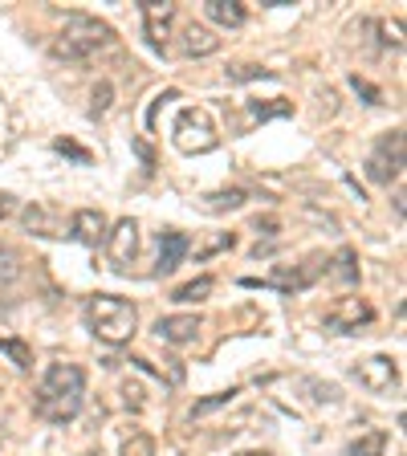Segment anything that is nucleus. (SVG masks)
Wrapping results in <instances>:
<instances>
[{
	"label": "nucleus",
	"mask_w": 407,
	"mask_h": 456,
	"mask_svg": "<svg viewBox=\"0 0 407 456\" xmlns=\"http://www.w3.org/2000/svg\"><path fill=\"white\" fill-rule=\"evenodd\" d=\"M326 265H330L334 281L359 285V253H354V248H338V253H334V261H326Z\"/></svg>",
	"instance_id": "2eb2a0df"
},
{
	"label": "nucleus",
	"mask_w": 407,
	"mask_h": 456,
	"mask_svg": "<svg viewBox=\"0 0 407 456\" xmlns=\"http://www.w3.org/2000/svg\"><path fill=\"white\" fill-rule=\"evenodd\" d=\"M82 391H85V370L74 367V362H53L45 370V379H41L33 408L49 424H69L82 411Z\"/></svg>",
	"instance_id": "f257e3e1"
},
{
	"label": "nucleus",
	"mask_w": 407,
	"mask_h": 456,
	"mask_svg": "<svg viewBox=\"0 0 407 456\" xmlns=\"http://www.w3.org/2000/svg\"><path fill=\"white\" fill-rule=\"evenodd\" d=\"M399 171H403V131H387L367 155V180L387 188L391 180H399Z\"/></svg>",
	"instance_id": "39448f33"
},
{
	"label": "nucleus",
	"mask_w": 407,
	"mask_h": 456,
	"mask_svg": "<svg viewBox=\"0 0 407 456\" xmlns=\"http://www.w3.org/2000/svg\"><path fill=\"white\" fill-rule=\"evenodd\" d=\"M379 28H383V33H387V37H383V41H387V45L403 49V37H399V25H379Z\"/></svg>",
	"instance_id": "c85d7f7f"
},
{
	"label": "nucleus",
	"mask_w": 407,
	"mask_h": 456,
	"mask_svg": "<svg viewBox=\"0 0 407 456\" xmlns=\"http://www.w3.org/2000/svg\"><path fill=\"white\" fill-rule=\"evenodd\" d=\"M232 240H237V237H232V232H224V237H216V240H208V245H204V248H199V261H204V256H212V253H220V248H232Z\"/></svg>",
	"instance_id": "cd10ccee"
},
{
	"label": "nucleus",
	"mask_w": 407,
	"mask_h": 456,
	"mask_svg": "<svg viewBox=\"0 0 407 456\" xmlns=\"http://www.w3.org/2000/svg\"><path fill=\"white\" fill-rule=\"evenodd\" d=\"M367 322H375V310H370L362 297H338V305L326 314V326H330V330H342V334H354Z\"/></svg>",
	"instance_id": "0eeeda50"
},
{
	"label": "nucleus",
	"mask_w": 407,
	"mask_h": 456,
	"mask_svg": "<svg viewBox=\"0 0 407 456\" xmlns=\"http://www.w3.org/2000/svg\"><path fill=\"white\" fill-rule=\"evenodd\" d=\"M191 240L183 237V232H175V228H167V232H159V273H175L180 269V261L188 256Z\"/></svg>",
	"instance_id": "f8f14e48"
},
{
	"label": "nucleus",
	"mask_w": 407,
	"mask_h": 456,
	"mask_svg": "<svg viewBox=\"0 0 407 456\" xmlns=\"http://www.w3.org/2000/svg\"><path fill=\"white\" fill-rule=\"evenodd\" d=\"M0 354H9L17 370L33 367V346H28V342H20V338H0Z\"/></svg>",
	"instance_id": "f3484780"
},
{
	"label": "nucleus",
	"mask_w": 407,
	"mask_h": 456,
	"mask_svg": "<svg viewBox=\"0 0 407 456\" xmlns=\"http://www.w3.org/2000/svg\"><path fill=\"white\" fill-rule=\"evenodd\" d=\"M180 49L188 57H208V53H216L220 49V37L212 33V28H204V25H188L183 28V37H180Z\"/></svg>",
	"instance_id": "ddd939ff"
},
{
	"label": "nucleus",
	"mask_w": 407,
	"mask_h": 456,
	"mask_svg": "<svg viewBox=\"0 0 407 456\" xmlns=\"http://www.w3.org/2000/svg\"><path fill=\"white\" fill-rule=\"evenodd\" d=\"M85 326L94 330V338H102L106 346H123V342L134 338L139 330V310L126 297L114 294H94L85 302Z\"/></svg>",
	"instance_id": "f03ea898"
},
{
	"label": "nucleus",
	"mask_w": 407,
	"mask_h": 456,
	"mask_svg": "<svg viewBox=\"0 0 407 456\" xmlns=\"http://www.w3.org/2000/svg\"><path fill=\"white\" fill-rule=\"evenodd\" d=\"M265 82V77H273V69H265V66H237V69H228V82Z\"/></svg>",
	"instance_id": "b1692460"
},
{
	"label": "nucleus",
	"mask_w": 407,
	"mask_h": 456,
	"mask_svg": "<svg viewBox=\"0 0 407 456\" xmlns=\"http://www.w3.org/2000/svg\"><path fill=\"white\" fill-rule=\"evenodd\" d=\"M204 12H208V20H216V25H224V28L245 25V4H240V0H208Z\"/></svg>",
	"instance_id": "4468645a"
},
{
	"label": "nucleus",
	"mask_w": 407,
	"mask_h": 456,
	"mask_svg": "<svg viewBox=\"0 0 407 456\" xmlns=\"http://www.w3.org/2000/svg\"><path fill=\"white\" fill-rule=\"evenodd\" d=\"M256 232H265V237H273V232H277V220H273V216L256 220Z\"/></svg>",
	"instance_id": "c756f323"
},
{
	"label": "nucleus",
	"mask_w": 407,
	"mask_h": 456,
	"mask_svg": "<svg viewBox=\"0 0 407 456\" xmlns=\"http://www.w3.org/2000/svg\"><path fill=\"white\" fill-rule=\"evenodd\" d=\"M123 456H155V440L142 436V432H134V436L123 444Z\"/></svg>",
	"instance_id": "393cba45"
},
{
	"label": "nucleus",
	"mask_w": 407,
	"mask_h": 456,
	"mask_svg": "<svg viewBox=\"0 0 407 456\" xmlns=\"http://www.w3.org/2000/svg\"><path fill=\"white\" fill-rule=\"evenodd\" d=\"M354 379L370 391V395H391L399 387V362L387 359V354H370L354 367Z\"/></svg>",
	"instance_id": "423d86ee"
},
{
	"label": "nucleus",
	"mask_w": 407,
	"mask_h": 456,
	"mask_svg": "<svg viewBox=\"0 0 407 456\" xmlns=\"http://www.w3.org/2000/svg\"><path fill=\"white\" fill-rule=\"evenodd\" d=\"M294 106L285 102V98H273L269 106H261V102H248V114H253L256 123H265V118H277V114H289Z\"/></svg>",
	"instance_id": "4be33fe9"
},
{
	"label": "nucleus",
	"mask_w": 407,
	"mask_h": 456,
	"mask_svg": "<svg viewBox=\"0 0 407 456\" xmlns=\"http://www.w3.org/2000/svg\"><path fill=\"white\" fill-rule=\"evenodd\" d=\"M383 452H387V432L383 428H370V432H362L359 440L346 444V456H383Z\"/></svg>",
	"instance_id": "dca6fc26"
},
{
	"label": "nucleus",
	"mask_w": 407,
	"mask_h": 456,
	"mask_svg": "<svg viewBox=\"0 0 407 456\" xmlns=\"http://www.w3.org/2000/svg\"><path fill=\"white\" fill-rule=\"evenodd\" d=\"M53 147L61 155H69V159H77V163H90V151H85V147H77V142H69V139H57Z\"/></svg>",
	"instance_id": "bb28decb"
},
{
	"label": "nucleus",
	"mask_w": 407,
	"mask_h": 456,
	"mask_svg": "<svg viewBox=\"0 0 407 456\" xmlns=\"http://www.w3.org/2000/svg\"><path fill=\"white\" fill-rule=\"evenodd\" d=\"M175 17V4H142V28L151 49H167V25Z\"/></svg>",
	"instance_id": "9b49d317"
},
{
	"label": "nucleus",
	"mask_w": 407,
	"mask_h": 456,
	"mask_svg": "<svg viewBox=\"0 0 407 456\" xmlns=\"http://www.w3.org/2000/svg\"><path fill=\"white\" fill-rule=\"evenodd\" d=\"M9 212H12V196H9V191H0V220L9 216Z\"/></svg>",
	"instance_id": "7c9ffc66"
},
{
	"label": "nucleus",
	"mask_w": 407,
	"mask_h": 456,
	"mask_svg": "<svg viewBox=\"0 0 407 456\" xmlns=\"http://www.w3.org/2000/svg\"><path fill=\"white\" fill-rule=\"evenodd\" d=\"M237 456H269L265 448H248V452H237Z\"/></svg>",
	"instance_id": "2f4dec72"
},
{
	"label": "nucleus",
	"mask_w": 407,
	"mask_h": 456,
	"mask_svg": "<svg viewBox=\"0 0 407 456\" xmlns=\"http://www.w3.org/2000/svg\"><path fill=\"white\" fill-rule=\"evenodd\" d=\"M240 204H245V191H240V188H220V191H212V196H208V208L212 212L240 208Z\"/></svg>",
	"instance_id": "aec40b11"
},
{
	"label": "nucleus",
	"mask_w": 407,
	"mask_h": 456,
	"mask_svg": "<svg viewBox=\"0 0 407 456\" xmlns=\"http://www.w3.org/2000/svg\"><path fill=\"white\" fill-rule=\"evenodd\" d=\"M351 86H354V94H362L370 106H379V102H383V94H379V90H375V86L367 82V77H359V74H354V77H351Z\"/></svg>",
	"instance_id": "a878e982"
},
{
	"label": "nucleus",
	"mask_w": 407,
	"mask_h": 456,
	"mask_svg": "<svg viewBox=\"0 0 407 456\" xmlns=\"http://www.w3.org/2000/svg\"><path fill=\"white\" fill-rule=\"evenodd\" d=\"M175 147L188 155H204L212 151L220 142L216 134V123H212V114L204 110V106H188V110H180V118H175Z\"/></svg>",
	"instance_id": "20e7f679"
},
{
	"label": "nucleus",
	"mask_w": 407,
	"mask_h": 456,
	"mask_svg": "<svg viewBox=\"0 0 407 456\" xmlns=\"http://www.w3.org/2000/svg\"><path fill=\"white\" fill-rule=\"evenodd\" d=\"M240 391L237 387H228V391H216V395H208V399H199L196 408H191V419H199V416H208V411H216V408H228L232 399H237Z\"/></svg>",
	"instance_id": "a211bd4d"
},
{
	"label": "nucleus",
	"mask_w": 407,
	"mask_h": 456,
	"mask_svg": "<svg viewBox=\"0 0 407 456\" xmlns=\"http://www.w3.org/2000/svg\"><path fill=\"white\" fill-rule=\"evenodd\" d=\"M106 248H110L114 265H131L134 253H139V224H134L131 216H123L110 232H106Z\"/></svg>",
	"instance_id": "6e6552de"
},
{
	"label": "nucleus",
	"mask_w": 407,
	"mask_h": 456,
	"mask_svg": "<svg viewBox=\"0 0 407 456\" xmlns=\"http://www.w3.org/2000/svg\"><path fill=\"white\" fill-rule=\"evenodd\" d=\"M155 334H159V342H167V346H188L199 334V314H167V318L155 322Z\"/></svg>",
	"instance_id": "1a4fd4ad"
},
{
	"label": "nucleus",
	"mask_w": 407,
	"mask_h": 456,
	"mask_svg": "<svg viewBox=\"0 0 407 456\" xmlns=\"http://www.w3.org/2000/svg\"><path fill=\"white\" fill-rule=\"evenodd\" d=\"M110 41L114 33L106 20L90 17V12H66V25H61V33L53 41V53L66 57V61H85V57H94Z\"/></svg>",
	"instance_id": "7ed1b4c3"
},
{
	"label": "nucleus",
	"mask_w": 407,
	"mask_h": 456,
	"mask_svg": "<svg viewBox=\"0 0 407 456\" xmlns=\"http://www.w3.org/2000/svg\"><path fill=\"white\" fill-rule=\"evenodd\" d=\"M12 281H20V256L12 248H0V289Z\"/></svg>",
	"instance_id": "412c9836"
},
{
	"label": "nucleus",
	"mask_w": 407,
	"mask_h": 456,
	"mask_svg": "<svg viewBox=\"0 0 407 456\" xmlns=\"http://www.w3.org/2000/svg\"><path fill=\"white\" fill-rule=\"evenodd\" d=\"M110 102H114V86L110 82H98L94 86V102H90V114H94V118H102V114L110 110Z\"/></svg>",
	"instance_id": "5701e85b"
},
{
	"label": "nucleus",
	"mask_w": 407,
	"mask_h": 456,
	"mask_svg": "<svg viewBox=\"0 0 407 456\" xmlns=\"http://www.w3.org/2000/svg\"><path fill=\"white\" fill-rule=\"evenodd\" d=\"M208 294H212V277H196V281L175 289V302H204Z\"/></svg>",
	"instance_id": "6ab92c4d"
},
{
	"label": "nucleus",
	"mask_w": 407,
	"mask_h": 456,
	"mask_svg": "<svg viewBox=\"0 0 407 456\" xmlns=\"http://www.w3.org/2000/svg\"><path fill=\"white\" fill-rule=\"evenodd\" d=\"M106 232H110V224H106V216H102L98 208H82V212H74V237L82 240L85 248L106 245Z\"/></svg>",
	"instance_id": "9d476101"
}]
</instances>
